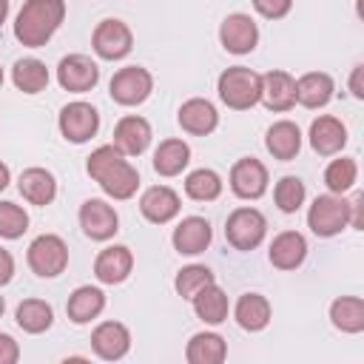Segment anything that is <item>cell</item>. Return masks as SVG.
I'll use <instances>...</instances> for the list:
<instances>
[{
    "mask_svg": "<svg viewBox=\"0 0 364 364\" xmlns=\"http://www.w3.org/2000/svg\"><path fill=\"white\" fill-rule=\"evenodd\" d=\"M259 102H264V108L270 111H290L296 105V80L287 74V71H267L262 74V94H259Z\"/></svg>",
    "mask_w": 364,
    "mask_h": 364,
    "instance_id": "2e32d148",
    "label": "cell"
},
{
    "mask_svg": "<svg viewBox=\"0 0 364 364\" xmlns=\"http://www.w3.org/2000/svg\"><path fill=\"white\" fill-rule=\"evenodd\" d=\"M80 228L94 242H108L119 230V216L105 199H85L80 205Z\"/></svg>",
    "mask_w": 364,
    "mask_h": 364,
    "instance_id": "8fae6325",
    "label": "cell"
},
{
    "mask_svg": "<svg viewBox=\"0 0 364 364\" xmlns=\"http://www.w3.org/2000/svg\"><path fill=\"white\" fill-rule=\"evenodd\" d=\"M151 125L148 119L136 117V114H128L122 117L117 125H114V148H119L125 156H139L148 151L151 145Z\"/></svg>",
    "mask_w": 364,
    "mask_h": 364,
    "instance_id": "e0dca14e",
    "label": "cell"
},
{
    "mask_svg": "<svg viewBox=\"0 0 364 364\" xmlns=\"http://www.w3.org/2000/svg\"><path fill=\"white\" fill-rule=\"evenodd\" d=\"M26 259L40 279H54L68 267V245L57 233H43L28 245Z\"/></svg>",
    "mask_w": 364,
    "mask_h": 364,
    "instance_id": "5b68a950",
    "label": "cell"
},
{
    "mask_svg": "<svg viewBox=\"0 0 364 364\" xmlns=\"http://www.w3.org/2000/svg\"><path fill=\"white\" fill-rule=\"evenodd\" d=\"M330 321L341 333H361L364 330V299L358 296H341L330 304Z\"/></svg>",
    "mask_w": 364,
    "mask_h": 364,
    "instance_id": "1f68e13d",
    "label": "cell"
},
{
    "mask_svg": "<svg viewBox=\"0 0 364 364\" xmlns=\"http://www.w3.org/2000/svg\"><path fill=\"white\" fill-rule=\"evenodd\" d=\"M28 230V213L14 202H0V239H20Z\"/></svg>",
    "mask_w": 364,
    "mask_h": 364,
    "instance_id": "74e56055",
    "label": "cell"
},
{
    "mask_svg": "<svg viewBox=\"0 0 364 364\" xmlns=\"http://www.w3.org/2000/svg\"><path fill=\"white\" fill-rule=\"evenodd\" d=\"M6 17H9V0H0V26L6 23Z\"/></svg>",
    "mask_w": 364,
    "mask_h": 364,
    "instance_id": "f6af8a7d",
    "label": "cell"
},
{
    "mask_svg": "<svg viewBox=\"0 0 364 364\" xmlns=\"http://www.w3.org/2000/svg\"><path fill=\"white\" fill-rule=\"evenodd\" d=\"M219 43L225 51L230 54H250L259 43V28H256V20L250 14H228L219 26Z\"/></svg>",
    "mask_w": 364,
    "mask_h": 364,
    "instance_id": "7c38bea8",
    "label": "cell"
},
{
    "mask_svg": "<svg viewBox=\"0 0 364 364\" xmlns=\"http://www.w3.org/2000/svg\"><path fill=\"white\" fill-rule=\"evenodd\" d=\"M228 355V344L219 333H196L185 347V358L191 364H222Z\"/></svg>",
    "mask_w": 364,
    "mask_h": 364,
    "instance_id": "4dcf8cb0",
    "label": "cell"
},
{
    "mask_svg": "<svg viewBox=\"0 0 364 364\" xmlns=\"http://www.w3.org/2000/svg\"><path fill=\"white\" fill-rule=\"evenodd\" d=\"M361 77H364V65H355L353 74H350V91H353L355 100H364V82H361Z\"/></svg>",
    "mask_w": 364,
    "mask_h": 364,
    "instance_id": "b9f144b4",
    "label": "cell"
},
{
    "mask_svg": "<svg viewBox=\"0 0 364 364\" xmlns=\"http://www.w3.org/2000/svg\"><path fill=\"white\" fill-rule=\"evenodd\" d=\"M9 179H11V173H9V168L0 162V191H6V188H9Z\"/></svg>",
    "mask_w": 364,
    "mask_h": 364,
    "instance_id": "ee69618b",
    "label": "cell"
},
{
    "mask_svg": "<svg viewBox=\"0 0 364 364\" xmlns=\"http://www.w3.org/2000/svg\"><path fill=\"white\" fill-rule=\"evenodd\" d=\"M253 9L267 20H282L293 9V0H253Z\"/></svg>",
    "mask_w": 364,
    "mask_h": 364,
    "instance_id": "f35d334b",
    "label": "cell"
},
{
    "mask_svg": "<svg viewBox=\"0 0 364 364\" xmlns=\"http://www.w3.org/2000/svg\"><path fill=\"white\" fill-rule=\"evenodd\" d=\"M347 205H350V225L358 230V228L364 225V222H361V205H364V196H361V193H355Z\"/></svg>",
    "mask_w": 364,
    "mask_h": 364,
    "instance_id": "7bdbcfd3",
    "label": "cell"
},
{
    "mask_svg": "<svg viewBox=\"0 0 364 364\" xmlns=\"http://www.w3.org/2000/svg\"><path fill=\"white\" fill-rule=\"evenodd\" d=\"M57 82L63 91L85 94L100 82V65L88 54H68L57 65Z\"/></svg>",
    "mask_w": 364,
    "mask_h": 364,
    "instance_id": "30bf717a",
    "label": "cell"
},
{
    "mask_svg": "<svg viewBox=\"0 0 364 364\" xmlns=\"http://www.w3.org/2000/svg\"><path fill=\"white\" fill-rule=\"evenodd\" d=\"M267 259L279 270H296L307 259V242L299 230H282L267 250Z\"/></svg>",
    "mask_w": 364,
    "mask_h": 364,
    "instance_id": "603a6c76",
    "label": "cell"
},
{
    "mask_svg": "<svg viewBox=\"0 0 364 364\" xmlns=\"http://www.w3.org/2000/svg\"><path fill=\"white\" fill-rule=\"evenodd\" d=\"M191 162V145L185 139H162L154 151V171L159 176H179Z\"/></svg>",
    "mask_w": 364,
    "mask_h": 364,
    "instance_id": "83f0119b",
    "label": "cell"
},
{
    "mask_svg": "<svg viewBox=\"0 0 364 364\" xmlns=\"http://www.w3.org/2000/svg\"><path fill=\"white\" fill-rule=\"evenodd\" d=\"M0 85H3V68H0Z\"/></svg>",
    "mask_w": 364,
    "mask_h": 364,
    "instance_id": "7dc6e473",
    "label": "cell"
},
{
    "mask_svg": "<svg viewBox=\"0 0 364 364\" xmlns=\"http://www.w3.org/2000/svg\"><path fill=\"white\" fill-rule=\"evenodd\" d=\"M185 193L196 202H213L222 193V176L210 168H196L185 176Z\"/></svg>",
    "mask_w": 364,
    "mask_h": 364,
    "instance_id": "836d02e7",
    "label": "cell"
},
{
    "mask_svg": "<svg viewBox=\"0 0 364 364\" xmlns=\"http://www.w3.org/2000/svg\"><path fill=\"white\" fill-rule=\"evenodd\" d=\"M264 148H267V154L273 159H282V162L296 159L299 151H301V131H299V125L290 122V119L273 122L267 128V134H264Z\"/></svg>",
    "mask_w": 364,
    "mask_h": 364,
    "instance_id": "7402d4cb",
    "label": "cell"
},
{
    "mask_svg": "<svg viewBox=\"0 0 364 364\" xmlns=\"http://www.w3.org/2000/svg\"><path fill=\"white\" fill-rule=\"evenodd\" d=\"M210 282H216L210 267H205V264H188V267H182V270L176 273L173 287H176V293H179L182 299H193V296H196L205 284H210Z\"/></svg>",
    "mask_w": 364,
    "mask_h": 364,
    "instance_id": "8d00e7d4",
    "label": "cell"
},
{
    "mask_svg": "<svg viewBox=\"0 0 364 364\" xmlns=\"http://www.w3.org/2000/svg\"><path fill=\"white\" fill-rule=\"evenodd\" d=\"M91 350L102 361H119L131 350V333L122 321H102L91 333Z\"/></svg>",
    "mask_w": 364,
    "mask_h": 364,
    "instance_id": "5bb4252c",
    "label": "cell"
},
{
    "mask_svg": "<svg viewBox=\"0 0 364 364\" xmlns=\"http://www.w3.org/2000/svg\"><path fill=\"white\" fill-rule=\"evenodd\" d=\"M134 270V253L125 245H111L97 253L94 259V276L102 284H122Z\"/></svg>",
    "mask_w": 364,
    "mask_h": 364,
    "instance_id": "9a60e30c",
    "label": "cell"
},
{
    "mask_svg": "<svg viewBox=\"0 0 364 364\" xmlns=\"http://www.w3.org/2000/svg\"><path fill=\"white\" fill-rule=\"evenodd\" d=\"M216 91H219V100L233 108V111H247L259 102V94H262V74H256L253 68L247 65H230L219 74V82H216Z\"/></svg>",
    "mask_w": 364,
    "mask_h": 364,
    "instance_id": "3957f363",
    "label": "cell"
},
{
    "mask_svg": "<svg viewBox=\"0 0 364 364\" xmlns=\"http://www.w3.org/2000/svg\"><path fill=\"white\" fill-rule=\"evenodd\" d=\"M355 176H358V165L350 156H338L324 168V185L330 193H338V196H344L355 185Z\"/></svg>",
    "mask_w": 364,
    "mask_h": 364,
    "instance_id": "e575fe53",
    "label": "cell"
},
{
    "mask_svg": "<svg viewBox=\"0 0 364 364\" xmlns=\"http://www.w3.org/2000/svg\"><path fill=\"white\" fill-rule=\"evenodd\" d=\"M307 225L321 239L338 236L350 225V205H347V199L338 196V193L316 196L313 205H310V210H307Z\"/></svg>",
    "mask_w": 364,
    "mask_h": 364,
    "instance_id": "277c9868",
    "label": "cell"
},
{
    "mask_svg": "<svg viewBox=\"0 0 364 364\" xmlns=\"http://www.w3.org/2000/svg\"><path fill=\"white\" fill-rule=\"evenodd\" d=\"M213 239V230H210V222L202 219V216H185L176 228H173V250L182 253V256H196L202 253Z\"/></svg>",
    "mask_w": 364,
    "mask_h": 364,
    "instance_id": "ac0fdd59",
    "label": "cell"
},
{
    "mask_svg": "<svg viewBox=\"0 0 364 364\" xmlns=\"http://www.w3.org/2000/svg\"><path fill=\"white\" fill-rule=\"evenodd\" d=\"M347 145V128L341 119L321 114L310 122V148L321 156H333Z\"/></svg>",
    "mask_w": 364,
    "mask_h": 364,
    "instance_id": "d6986e66",
    "label": "cell"
},
{
    "mask_svg": "<svg viewBox=\"0 0 364 364\" xmlns=\"http://www.w3.org/2000/svg\"><path fill=\"white\" fill-rule=\"evenodd\" d=\"M11 82H14L17 91H23V94H40V91H46V85H48V68H46V63L37 60V57H23V60H17L14 68H11Z\"/></svg>",
    "mask_w": 364,
    "mask_h": 364,
    "instance_id": "d6a6232c",
    "label": "cell"
},
{
    "mask_svg": "<svg viewBox=\"0 0 364 364\" xmlns=\"http://www.w3.org/2000/svg\"><path fill=\"white\" fill-rule=\"evenodd\" d=\"M230 191L239 199H259L267 191V168L256 156H245L230 168Z\"/></svg>",
    "mask_w": 364,
    "mask_h": 364,
    "instance_id": "4fadbf2b",
    "label": "cell"
},
{
    "mask_svg": "<svg viewBox=\"0 0 364 364\" xmlns=\"http://www.w3.org/2000/svg\"><path fill=\"white\" fill-rule=\"evenodd\" d=\"M3 310H6V301H3V296H0V316H3Z\"/></svg>",
    "mask_w": 364,
    "mask_h": 364,
    "instance_id": "bcb514c9",
    "label": "cell"
},
{
    "mask_svg": "<svg viewBox=\"0 0 364 364\" xmlns=\"http://www.w3.org/2000/svg\"><path fill=\"white\" fill-rule=\"evenodd\" d=\"M176 119H179L182 131H188V134H193V136H208V134H213L216 125H219V114H216L213 102H208V100H202V97H193V100L182 102Z\"/></svg>",
    "mask_w": 364,
    "mask_h": 364,
    "instance_id": "44dd1931",
    "label": "cell"
},
{
    "mask_svg": "<svg viewBox=\"0 0 364 364\" xmlns=\"http://www.w3.org/2000/svg\"><path fill=\"white\" fill-rule=\"evenodd\" d=\"M233 318L242 330L259 333L270 324V301L262 293H242L233 307Z\"/></svg>",
    "mask_w": 364,
    "mask_h": 364,
    "instance_id": "484cf974",
    "label": "cell"
},
{
    "mask_svg": "<svg viewBox=\"0 0 364 364\" xmlns=\"http://www.w3.org/2000/svg\"><path fill=\"white\" fill-rule=\"evenodd\" d=\"M304 196H307V188L299 176H282L273 188V199L282 213H296L304 205Z\"/></svg>",
    "mask_w": 364,
    "mask_h": 364,
    "instance_id": "d590c367",
    "label": "cell"
},
{
    "mask_svg": "<svg viewBox=\"0 0 364 364\" xmlns=\"http://www.w3.org/2000/svg\"><path fill=\"white\" fill-rule=\"evenodd\" d=\"M65 17V0H26L14 20V37L26 48H43Z\"/></svg>",
    "mask_w": 364,
    "mask_h": 364,
    "instance_id": "7a4b0ae2",
    "label": "cell"
},
{
    "mask_svg": "<svg viewBox=\"0 0 364 364\" xmlns=\"http://www.w3.org/2000/svg\"><path fill=\"white\" fill-rule=\"evenodd\" d=\"M14 321H17V327H20L23 333L37 336V333H46V330L51 327L54 310H51V304L43 301V299H23V301L17 304V310H14Z\"/></svg>",
    "mask_w": 364,
    "mask_h": 364,
    "instance_id": "f546056e",
    "label": "cell"
},
{
    "mask_svg": "<svg viewBox=\"0 0 364 364\" xmlns=\"http://www.w3.org/2000/svg\"><path fill=\"white\" fill-rule=\"evenodd\" d=\"M139 210L154 225H168L179 213V193L168 185H154L139 196Z\"/></svg>",
    "mask_w": 364,
    "mask_h": 364,
    "instance_id": "ffe728a7",
    "label": "cell"
},
{
    "mask_svg": "<svg viewBox=\"0 0 364 364\" xmlns=\"http://www.w3.org/2000/svg\"><path fill=\"white\" fill-rule=\"evenodd\" d=\"M57 125H60L63 139H68L74 145H82L100 131V114H97V108L91 102L77 100V102L63 105V111L57 117Z\"/></svg>",
    "mask_w": 364,
    "mask_h": 364,
    "instance_id": "9c48e42d",
    "label": "cell"
},
{
    "mask_svg": "<svg viewBox=\"0 0 364 364\" xmlns=\"http://www.w3.org/2000/svg\"><path fill=\"white\" fill-rule=\"evenodd\" d=\"M333 91L336 82L324 71H307L296 80V102H301L304 108H324L333 100Z\"/></svg>",
    "mask_w": 364,
    "mask_h": 364,
    "instance_id": "d4e9b609",
    "label": "cell"
},
{
    "mask_svg": "<svg viewBox=\"0 0 364 364\" xmlns=\"http://www.w3.org/2000/svg\"><path fill=\"white\" fill-rule=\"evenodd\" d=\"M193 313L205 321V324H222L225 318H228V296H225V290L216 284V282H210V284H205L193 299Z\"/></svg>",
    "mask_w": 364,
    "mask_h": 364,
    "instance_id": "f1b7e54d",
    "label": "cell"
},
{
    "mask_svg": "<svg viewBox=\"0 0 364 364\" xmlns=\"http://www.w3.org/2000/svg\"><path fill=\"white\" fill-rule=\"evenodd\" d=\"M151 91H154V77H151V71L142 68V65H125V68H119V71L111 77V82H108L111 100H114L117 105H128V108L145 102V100L151 97Z\"/></svg>",
    "mask_w": 364,
    "mask_h": 364,
    "instance_id": "52a82bcc",
    "label": "cell"
},
{
    "mask_svg": "<svg viewBox=\"0 0 364 364\" xmlns=\"http://www.w3.org/2000/svg\"><path fill=\"white\" fill-rule=\"evenodd\" d=\"M105 310V293L100 287H91V284H82L77 287L68 301H65V313L74 324H88L91 318H97L100 313Z\"/></svg>",
    "mask_w": 364,
    "mask_h": 364,
    "instance_id": "4316f807",
    "label": "cell"
},
{
    "mask_svg": "<svg viewBox=\"0 0 364 364\" xmlns=\"http://www.w3.org/2000/svg\"><path fill=\"white\" fill-rule=\"evenodd\" d=\"M11 276H14V256L6 247H0V287L9 284Z\"/></svg>",
    "mask_w": 364,
    "mask_h": 364,
    "instance_id": "60d3db41",
    "label": "cell"
},
{
    "mask_svg": "<svg viewBox=\"0 0 364 364\" xmlns=\"http://www.w3.org/2000/svg\"><path fill=\"white\" fill-rule=\"evenodd\" d=\"M17 358H20V344L9 333H0V364H14Z\"/></svg>",
    "mask_w": 364,
    "mask_h": 364,
    "instance_id": "ab89813d",
    "label": "cell"
},
{
    "mask_svg": "<svg viewBox=\"0 0 364 364\" xmlns=\"http://www.w3.org/2000/svg\"><path fill=\"white\" fill-rule=\"evenodd\" d=\"M91 46H94V54L100 60H122L131 54L134 48V34L131 28L117 20V17H108V20H100L94 34H91Z\"/></svg>",
    "mask_w": 364,
    "mask_h": 364,
    "instance_id": "ba28073f",
    "label": "cell"
},
{
    "mask_svg": "<svg viewBox=\"0 0 364 364\" xmlns=\"http://www.w3.org/2000/svg\"><path fill=\"white\" fill-rule=\"evenodd\" d=\"M17 191H20V196L26 202L43 208V205H51L54 202V196H57V179L46 168H26L20 173V179H17Z\"/></svg>",
    "mask_w": 364,
    "mask_h": 364,
    "instance_id": "cb8c5ba5",
    "label": "cell"
},
{
    "mask_svg": "<svg viewBox=\"0 0 364 364\" xmlns=\"http://www.w3.org/2000/svg\"><path fill=\"white\" fill-rule=\"evenodd\" d=\"M267 233V219L256 208H236L225 222V239L236 250H256Z\"/></svg>",
    "mask_w": 364,
    "mask_h": 364,
    "instance_id": "8992f818",
    "label": "cell"
},
{
    "mask_svg": "<svg viewBox=\"0 0 364 364\" xmlns=\"http://www.w3.org/2000/svg\"><path fill=\"white\" fill-rule=\"evenodd\" d=\"M85 171L111 199H119V202L131 199L139 188V171L114 145H100L97 151H91Z\"/></svg>",
    "mask_w": 364,
    "mask_h": 364,
    "instance_id": "6da1fadb",
    "label": "cell"
}]
</instances>
